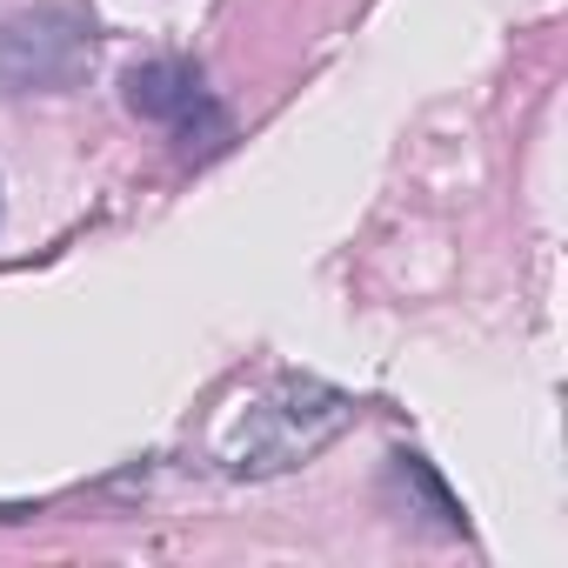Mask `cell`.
Returning <instances> with one entry per match:
<instances>
[{
	"instance_id": "cell-4",
	"label": "cell",
	"mask_w": 568,
	"mask_h": 568,
	"mask_svg": "<svg viewBox=\"0 0 568 568\" xmlns=\"http://www.w3.org/2000/svg\"><path fill=\"white\" fill-rule=\"evenodd\" d=\"M227 134H234V121H227V108H221L214 94H201V101L174 121L181 161H207V154H221V148H227Z\"/></svg>"
},
{
	"instance_id": "cell-1",
	"label": "cell",
	"mask_w": 568,
	"mask_h": 568,
	"mask_svg": "<svg viewBox=\"0 0 568 568\" xmlns=\"http://www.w3.org/2000/svg\"><path fill=\"white\" fill-rule=\"evenodd\" d=\"M355 422V402L315 375H281L254 408L247 422L234 428L221 468L227 475H247V481H267V475H288L302 462H315L342 428Z\"/></svg>"
},
{
	"instance_id": "cell-3",
	"label": "cell",
	"mask_w": 568,
	"mask_h": 568,
	"mask_svg": "<svg viewBox=\"0 0 568 568\" xmlns=\"http://www.w3.org/2000/svg\"><path fill=\"white\" fill-rule=\"evenodd\" d=\"M201 94H207V88H201V68H194V61H141V68H128V81H121V101H128L141 121H161V128H174Z\"/></svg>"
},
{
	"instance_id": "cell-2",
	"label": "cell",
	"mask_w": 568,
	"mask_h": 568,
	"mask_svg": "<svg viewBox=\"0 0 568 568\" xmlns=\"http://www.w3.org/2000/svg\"><path fill=\"white\" fill-rule=\"evenodd\" d=\"M88 68H94L88 21L61 8L0 21V88H74Z\"/></svg>"
},
{
	"instance_id": "cell-5",
	"label": "cell",
	"mask_w": 568,
	"mask_h": 568,
	"mask_svg": "<svg viewBox=\"0 0 568 568\" xmlns=\"http://www.w3.org/2000/svg\"><path fill=\"white\" fill-rule=\"evenodd\" d=\"M395 475H402V481H415V488L428 495V508L442 515V528H455V535H468V521H462V501H455V495L442 488V475H435V468H428L422 455H408V448H402V455H395Z\"/></svg>"
}]
</instances>
